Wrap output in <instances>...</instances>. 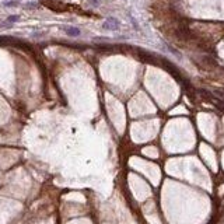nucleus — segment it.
Instances as JSON below:
<instances>
[{"instance_id": "nucleus-1", "label": "nucleus", "mask_w": 224, "mask_h": 224, "mask_svg": "<svg viewBox=\"0 0 224 224\" xmlns=\"http://www.w3.org/2000/svg\"><path fill=\"white\" fill-rule=\"evenodd\" d=\"M102 28L105 29H109V31H115V29H119L121 28V23L114 17H109L104 24H102Z\"/></svg>"}, {"instance_id": "nucleus-2", "label": "nucleus", "mask_w": 224, "mask_h": 224, "mask_svg": "<svg viewBox=\"0 0 224 224\" xmlns=\"http://www.w3.org/2000/svg\"><path fill=\"white\" fill-rule=\"evenodd\" d=\"M62 29H63V31L66 32V35H69V37H79V35L81 34V31H80L77 27H73V25H64V27H62Z\"/></svg>"}, {"instance_id": "nucleus-3", "label": "nucleus", "mask_w": 224, "mask_h": 224, "mask_svg": "<svg viewBox=\"0 0 224 224\" xmlns=\"http://www.w3.org/2000/svg\"><path fill=\"white\" fill-rule=\"evenodd\" d=\"M18 20H20V15H10V17H7L6 23H9V24H13V23H17Z\"/></svg>"}, {"instance_id": "nucleus-4", "label": "nucleus", "mask_w": 224, "mask_h": 224, "mask_svg": "<svg viewBox=\"0 0 224 224\" xmlns=\"http://www.w3.org/2000/svg\"><path fill=\"white\" fill-rule=\"evenodd\" d=\"M20 2L18 0H11V2H4V6L6 7H13V6H18Z\"/></svg>"}, {"instance_id": "nucleus-5", "label": "nucleus", "mask_w": 224, "mask_h": 224, "mask_svg": "<svg viewBox=\"0 0 224 224\" xmlns=\"http://www.w3.org/2000/svg\"><path fill=\"white\" fill-rule=\"evenodd\" d=\"M35 6H37L35 3H28V4H27V7H28V9H34Z\"/></svg>"}]
</instances>
